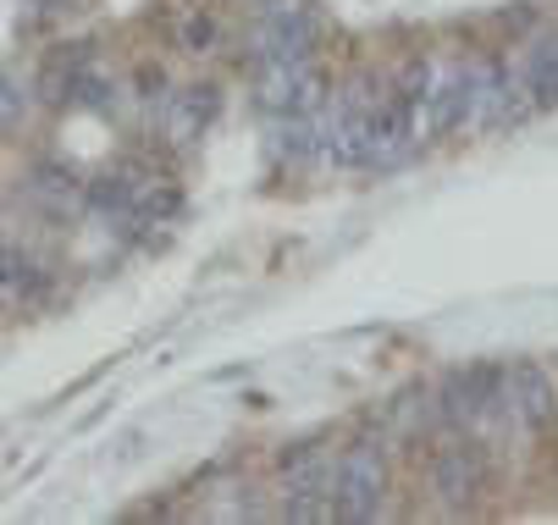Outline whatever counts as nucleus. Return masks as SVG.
I'll use <instances>...</instances> for the list:
<instances>
[{"label":"nucleus","instance_id":"423d86ee","mask_svg":"<svg viewBox=\"0 0 558 525\" xmlns=\"http://www.w3.org/2000/svg\"><path fill=\"white\" fill-rule=\"evenodd\" d=\"M216 111H221V89H216V84H194V89H183V95L172 100V111H167V133H172V144H194V138H205V127L216 122Z\"/></svg>","mask_w":558,"mask_h":525},{"label":"nucleus","instance_id":"20e7f679","mask_svg":"<svg viewBox=\"0 0 558 525\" xmlns=\"http://www.w3.org/2000/svg\"><path fill=\"white\" fill-rule=\"evenodd\" d=\"M432 487L448 509H470L475 498H482L487 487V454L475 442H448L437 448V460H432Z\"/></svg>","mask_w":558,"mask_h":525},{"label":"nucleus","instance_id":"f03ea898","mask_svg":"<svg viewBox=\"0 0 558 525\" xmlns=\"http://www.w3.org/2000/svg\"><path fill=\"white\" fill-rule=\"evenodd\" d=\"M260 66H299L315 50V17L304 0H266L260 7Z\"/></svg>","mask_w":558,"mask_h":525},{"label":"nucleus","instance_id":"1a4fd4ad","mask_svg":"<svg viewBox=\"0 0 558 525\" xmlns=\"http://www.w3.org/2000/svg\"><path fill=\"white\" fill-rule=\"evenodd\" d=\"M178 39H183V50H189V56H210V50L221 45V23H216L210 12H194V17H183Z\"/></svg>","mask_w":558,"mask_h":525},{"label":"nucleus","instance_id":"9d476101","mask_svg":"<svg viewBox=\"0 0 558 525\" xmlns=\"http://www.w3.org/2000/svg\"><path fill=\"white\" fill-rule=\"evenodd\" d=\"M34 188H39V194L72 199V194H77V178H72L66 167H56V161H39V167H34Z\"/></svg>","mask_w":558,"mask_h":525},{"label":"nucleus","instance_id":"9b49d317","mask_svg":"<svg viewBox=\"0 0 558 525\" xmlns=\"http://www.w3.org/2000/svg\"><path fill=\"white\" fill-rule=\"evenodd\" d=\"M17 122H23V78L12 72L7 78V127H17Z\"/></svg>","mask_w":558,"mask_h":525},{"label":"nucleus","instance_id":"7ed1b4c3","mask_svg":"<svg viewBox=\"0 0 558 525\" xmlns=\"http://www.w3.org/2000/svg\"><path fill=\"white\" fill-rule=\"evenodd\" d=\"M509 370H493V365H470V370H453L437 393V415L448 426H475L493 404H498V388H504Z\"/></svg>","mask_w":558,"mask_h":525},{"label":"nucleus","instance_id":"f257e3e1","mask_svg":"<svg viewBox=\"0 0 558 525\" xmlns=\"http://www.w3.org/2000/svg\"><path fill=\"white\" fill-rule=\"evenodd\" d=\"M381 498H387V465L371 442L349 448V454L332 465V503H338V520H376L381 514Z\"/></svg>","mask_w":558,"mask_h":525},{"label":"nucleus","instance_id":"6e6552de","mask_svg":"<svg viewBox=\"0 0 558 525\" xmlns=\"http://www.w3.org/2000/svg\"><path fill=\"white\" fill-rule=\"evenodd\" d=\"M525 78H531V89H536V100H542V106H553V100H558V34H553V39H542V45L531 50Z\"/></svg>","mask_w":558,"mask_h":525},{"label":"nucleus","instance_id":"39448f33","mask_svg":"<svg viewBox=\"0 0 558 525\" xmlns=\"http://www.w3.org/2000/svg\"><path fill=\"white\" fill-rule=\"evenodd\" d=\"M504 404H509V415H514L525 431H547V426L558 420V393H553V382H547V370L531 365V359H520L509 377H504Z\"/></svg>","mask_w":558,"mask_h":525},{"label":"nucleus","instance_id":"0eeeda50","mask_svg":"<svg viewBox=\"0 0 558 525\" xmlns=\"http://www.w3.org/2000/svg\"><path fill=\"white\" fill-rule=\"evenodd\" d=\"M282 498H332V465L315 448L282 454Z\"/></svg>","mask_w":558,"mask_h":525}]
</instances>
